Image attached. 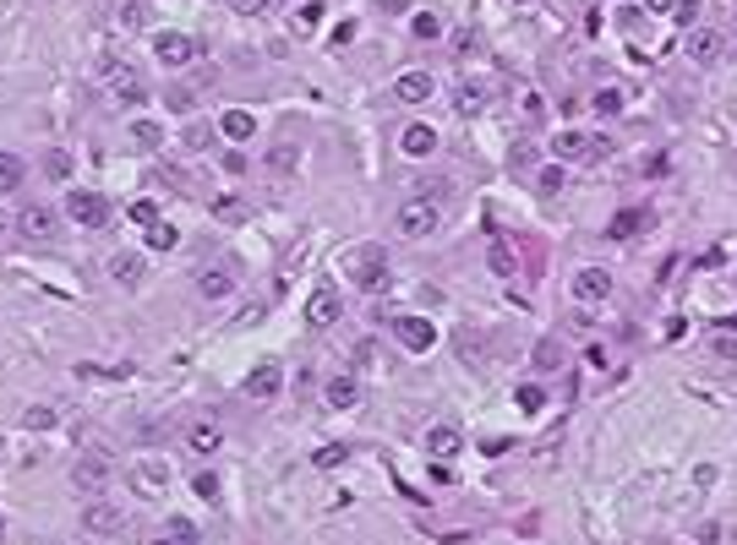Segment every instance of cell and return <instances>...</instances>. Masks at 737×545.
<instances>
[{"mask_svg":"<svg viewBox=\"0 0 737 545\" xmlns=\"http://www.w3.org/2000/svg\"><path fill=\"white\" fill-rule=\"evenodd\" d=\"M306 322H311V327H333V322H339V290L317 284L311 300H306Z\"/></svg>","mask_w":737,"mask_h":545,"instance_id":"cell-11","label":"cell"},{"mask_svg":"<svg viewBox=\"0 0 737 545\" xmlns=\"http://www.w3.org/2000/svg\"><path fill=\"white\" fill-rule=\"evenodd\" d=\"M639 224H645V213H639V208H623V213L612 219V240H628V235H639Z\"/></svg>","mask_w":737,"mask_h":545,"instance_id":"cell-29","label":"cell"},{"mask_svg":"<svg viewBox=\"0 0 737 545\" xmlns=\"http://www.w3.org/2000/svg\"><path fill=\"white\" fill-rule=\"evenodd\" d=\"M120 523H126V513H120V507H110V502H99V497L83 507V529H88V534H115Z\"/></svg>","mask_w":737,"mask_h":545,"instance_id":"cell-13","label":"cell"},{"mask_svg":"<svg viewBox=\"0 0 737 545\" xmlns=\"http://www.w3.org/2000/svg\"><path fill=\"white\" fill-rule=\"evenodd\" d=\"M393 338H399V344H405V350H432L437 344V327L426 322V316H393Z\"/></svg>","mask_w":737,"mask_h":545,"instance_id":"cell-8","label":"cell"},{"mask_svg":"<svg viewBox=\"0 0 737 545\" xmlns=\"http://www.w3.org/2000/svg\"><path fill=\"white\" fill-rule=\"evenodd\" d=\"M131 224H159V208L143 196V202H131Z\"/></svg>","mask_w":737,"mask_h":545,"instance_id":"cell-39","label":"cell"},{"mask_svg":"<svg viewBox=\"0 0 737 545\" xmlns=\"http://www.w3.org/2000/svg\"><path fill=\"white\" fill-rule=\"evenodd\" d=\"M72 480H77V491H88V497H104V486H110V458H104V453H88V458H77Z\"/></svg>","mask_w":737,"mask_h":545,"instance_id":"cell-7","label":"cell"},{"mask_svg":"<svg viewBox=\"0 0 737 545\" xmlns=\"http://www.w3.org/2000/svg\"><path fill=\"white\" fill-rule=\"evenodd\" d=\"M268 169H279V175H285V169H295V143H279L274 153H268Z\"/></svg>","mask_w":737,"mask_h":545,"instance_id":"cell-35","label":"cell"},{"mask_svg":"<svg viewBox=\"0 0 737 545\" xmlns=\"http://www.w3.org/2000/svg\"><path fill=\"white\" fill-rule=\"evenodd\" d=\"M487 262H492V272H497V279H513V272H519V251L508 246V235H503V229H487Z\"/></svg>","mask_w":737,"mask_h":545,"instance_id":"cell-12","label":"cell"},{"mask_svg":"<svg viewBox=\"0 0 737 545\" xmlns=\"http://www.w3.org/2000/svg\"><path fill=\"white\" fill-rule=\"evenodd\" d=\"M345 267H350V284H355V290H366V295L388 290V262H382V251H377V246H372V251H355Z\"/></svg>","mask_w":737,"mask_h":545,"instance_id":"cell-3","label":"cell"},{"mask_svg":"<svg viewBox=\"0 0 737 545\" xmlns=\"http://www.w3.org/2000/svg\"><path fill=\"white\" fill-rule=\"evenodd\" d=\"M175 240H180V235H175V224H164V219H159V224H148V246H154V251H170Z\"/></svg>","mask_w":737,"mask_h":545,"instance_id":"cell-31","label":"cell"},{"mask_svg":"<svg viewBox=\"0 0 737 545\" xmlns=\"http://www.w3.org/2000/svg\"><path fill=\"white\" fill-rule=\"evenodd\" d=\"M219 131L230 136V143H251V136H257V120H251L246 109H224V115H219Z\"/></svg>","mask_w":737,"mask_h":545,"instance_id":"cell-20","label":"cell"},{"mask_svg":"<svg viewBox=\"0 0 737 545\" xmlns=\"http://www.w3.org/2000/svg\"><path fill=\"white\" fill-rule=\"evenodd\" d=\"M399 148H405L410 159H426V153H437V131H432V125H405Z\"/></svg>","mask_w":737,"mask_h":545,"instance_id":"cell-19","label":"cell"},{"mask_svg":"<svg viewBox=\"0 0 737 545\" xmlns=\"http://www.w3.org/2000/svg\"><path fill=\"white\" fill-rule=\"evenodd\" d=\"M131 474H137V486H143V497H159V491H164V480H170V469H164L159 458H143V463L131 469Z\"/></svg>","mask_w":737,"mask_h":545,"instance_id":"cell-21","label":"cell"},{"mask_svg":"<svg viewBox=\"0 0 737 545\" xmlns=\"http://www.w3.org/2000/svg\"><path fill=\"white\" fill-rule=\"evenodd\" d=\"M410 33H416V39H437V33H443V22H437L432 12H416V17H410Z\"/></svg>","mask_w":737,"mask_h":545,"instance_id":"cell-33","label":"cell"},{"mask_svg":"<svg viewBox=\"0 0 737 545\" xmlns=\"http://www.w3.org/2000/svg\"><path fill=\"white\" fill-rule=\"evenodd\" d=\"M143 272H148V262H143V256H131V251H120V256L110 262V279H115L120 290H137V284H143Z\"/></svg>","mask_w":737,"mask_h":545,"instance_id":"cell-16","label":"cell"},{"mask_svg":"<svg viewBox=\"0 0 737 545\" xmlns=\"http://www.w3.org/2000/svg\"><path fill=\"white\" fill-rule=\"evenodd\" d=\"M279 382H285V371H279V360H262V366H257V371L246 376V398H262V403H268V398H274V393H279Z\"/></svg>","mask_w":737,"mask_h":545,"instance_id":"cell-14","label":"cell"},{"mask_svg":"<svg viewBox=\"0 0 737 545\" xmlns=\"http://www.w3.org/2000/svg\"><path fill=\"white\" fill-rule=\"evenodd\" d=\"M535 366H541V371H557V366H563V360H557V344H552V338H547L541 350H535Z\"/></svg>","mask_w":737,"mask_h":545,"instance_id":"cell-40","label":"cell"},{"mask_svg":"<svg viewBox=\"0 0 737 545\" xmlns=\"http://www.w3.org/2000/svg\"><path fill=\"white\" fill-rule=\"evenodd\" d=\"M164 104H170L175 115H186V109H191V93H180V88H170V99H164Z\"/></svg>","mask_w":737,"mask_h":545,"instance_id":"cell-45","label":"cell"},{"mask_svg":"<svg viewBox=\"0 0 737 545\" xmlns=\"http://www.w3.org/2000/svg\"><path fill=\"white\" fill-rule=\"evenodd\" d=\"M339 458H345V447H322V453H317V463H322V469H333Z\"/></svg>","mask_w":737,"mask_h":545,"instance_id":"cell-46","label":"cell"},{"mask_svg":"<svg viewBox=\"0 0 737 545\" xmlns=\"http://www.w3.org/2000/svg\"><path fill=\"white\" fill-rule=\"evenodd\" d=\"M197 497H203V502L219 497V480H214V474H197Z\"/></svg>","mask_w":737,"mask_h":545,"instance_id":"cell-41","label":"cell"},{"mask_svg":"<svg viewBox=\"0 0 737 545\" xmlns=\"http://www.w3.org/2000/svg\"><path fill=\"white\" fill-rule=\"evenodd\" d=\"M443 208H448V180H421V191L410 202H399L393 213V229L405 240H426L437 224H443Z\"/></svg>","mask_w":737,"mask_h":545,"instance_id":"cell-1","label":"cell"},{"mask_svg":"<svg viewBox=\"0 0 737 545\" xmlns=\"http://www.w3.org/2000/svg\"><path fill=\"white\" fill-rule=\"evenodd\" d=\"M154 55H159V65L180 72V65L197 60V39H186V33H159V39H154Z\"/></svg>","mask_w":737,"mask_h":545,"instance_id":"cell-6","label":"cell"},{"mask_svg":"<svg viewBox=\"0 0 737 545\" xmlns=\"http://www.w3.org/2000/svg\"><path fill=\"white\" fill-rule=\"evenodd\" d=\"M421 442H426L432 458H453V453H459V431H453V426H432Z\"/></svg>","mask_w":737,"mask_h":545,"instance_id":"cell-22","label":"cell"},{"mask_svg":"<svg viewBox=\"0 0 737 545\" xmlns=\"http://www.w3.org/2000/svg\"><path fill=\"white\" fill-rule=\"evenodd\" d=\"M99 77L110 82L115 104H143V99H148V82H143L137 72H131V65H120L115 55H104V60H99Z\"/></svg>","mask_w":737,"mask_h":545,"instance_id":"cell-2","label":"cell"},{"mask_svg":"<svg viewBox=\"0 0 737 545\" xmlns=\"http://www.w3.org/2000/svg\"><path fill=\"white\" fill-rule=\"evenodd\" d=\"M230 290H235V279L224 267H203V272H197V295H203V300H224Z\"/></svg>","mask_w":737,"mask_h":545,"instance_id":"cell-18","label":"cell"},{"mask_svg":"<svg viewBox=\"0 0 737 545\" xmlns=\"http://www.w3.org/2000/svg\"><path fill=\"white\" fill-rule=\"evenodd\" d=\"M535 186H541V191H557V186H563V169H557V164L541 169V180H535Z\"/></svg>","mask_w":737,"mask_h":545,"instance_id":"cell-44","label":"cell"},{"mask_svg":"<svg viewBox=\"0 0 737 545\" xmlns=\"http://www.w3.org/2000/svg\"><path fill=\"white\" fill-rule=\"evenodd\" d=\"M0 447H6V437H0Z\"/></svg>","mask_w":737,"mask_h":545,"instance_id":"cell-48","label":"cell"},{"mask_svg":"<svg viewBox=\"0 0 737 545\" xmlns=\"http://www.w3.org/2000/svg\"><path fill=\"white\" fill-rule=\"evenodd\" d=\"M159 545H170V540H159Z\"/></svg>","mask_w":737,"mask_h":545,"instance_id":"cell-49","label":"cell"},{"mask_svg":"<svg viewBox=\"0 0 737 545\" xmlns=\"http://www.w3.org/2000/svg\"><path fill=\"white\" fill-rule=\"evenodd\" d=\"M552 153H557V164H595L601 153H607V143L590 136V131H563L552 143Z\"/></svg>","mask_w":737,"mask_h":545,"instance_id":"cell-4","label":"cell"},{"mask_svg":"<svg viewBox=\"0 0 737 545\" xmlns=\"http://www.w3.org/2000/svg\"><path fill=\"white\" fill-rule=\"evenodd\" d=\"M22 426H28V431H49V426H55V409H49V403H33L28 415H22Z\"/></svg>","mask_w":737,"mask_h":545,"instance_id":"cell-32","label":"cell"},{"mask_svg":"<svg viewBox=\"0 0 737 545\" xmlns=\"http://www.w3.org/2000/svg\"><path fill=\"white\" fill-rule=\"evenodd\" d=\"M44 169H49V180H66V175H72V153H66V148H55V153L44 159Z\"/></svg>","mask_w":737,"mask_h":545,"instance_id":"cell-34","label":"cell"},{"mask_svg":"<svg viewBox=\"0 0 737 545\" xmlns=\"http://www.w3.org/2000/svg\"><path fill=\"white\" fill-rule=\"evenodd\" d=\"M317 22H322V0H301V6L290 12V28H295V33H317Z\"/></svg>","mask_w":737,"mask_h":545,"instance_id":"cell-24","label":"cell"},{"mask_svg":"<svg viewBox=\"0 0 737 545\" xmlns=\"http://www.w3.org/2000/svg\"><path fill=\"white\" fill-rule=\"evenodd\" d=\"M459 109H464V115L487 109V93H481V88H459Z\"/></svg>","mask_w":737,"mask_h":545,"instance_id":"cell-38","label":"cell"},{"mask_svg":"<svg viewBox=\"0 0 737 545\" xmlns=\"http://www.w3.org/2000/svg\"><path fill=\"white\" fill-rule=\"evenodd\" d=\"M689 60L694 65H715L721 60V33L715 28H694L689 33Z\"/></svg>","mask_w":737,"mask_h":545,"instance_id":"cell-15","label":"cell"},{"mask_svg":"<svg viewBox=\"0 0 737 545\" xmlns=\"http://www.w3.org/2000/svg\"><path fill=\"white\" fill-rule=\"evenodd\" d=\"M186 447H191L197 458H214V453L224 447V437H219V426H208V420H197V426L186 431Z\"/></svg>","mask_w":737,"mask_h":545,"instance_id":"cell-17","label":"cell"},{"mask_svg":"<svg viewBox=\"0 0 737 545\" xmlns=\"http://www.w3.org/2000/svg\"><path fill=\"white\" fill-rule=\"evenodd\" d=\"M12 186H22V159L0 153V191H12Z\"/></svg>","mask_w":737,"mask_h":545,"instance_id":"cell-30","label":"cell"},{"mask_svg":"<svg viewBox=\"0 0 737 545\" xmlns=\"http://www.w3.org/2000/svg\"><path fill=\"white\" fill-rule=\"evenodd\" d=\"M170 534H175V545H191V540H197V529H191L186 518H175V523H170Z\"/></svg>","mask_w":737,"mask_h":545,"instance_id":"cell-42","label":"cell"},{"mask_svg":"<svg viewBox=\"0 0 737 545\" xmlns=\"http://www.w3.org/2000/svg\"><path fill=\"white\" fill-rule=\"evenodd\" d=\"M432 93H437L432 72H399V77H393V99H399V104H426Z\"/></svg>","mask_w":737,"mask_h":545,"instance_id":"cell-10","label":"cell"},{"mask_svg":"<svg viewBox=\"0 0 737 545\" xmlns=\"http://www.w3.org/2000/svg\"><path fill=\"white\" fill-rule=\"evenodd\" d=\"M17 224H22V235H49V229H55V213L44 208V202H28Z\"/></svg>","mask_w":737,"mask_h":545,"instance_id":"cell-23","label":"cell"},{"mask_svg":"<svg viewBox=\"0 0 737 545\" xmlns=\"http://www.w3.org/2000/svg\"><path fill=\"white\" fill-rule=\"evenodd\" d=\"M513 403L524 409V415H535V409L547 403V393H541V387H519V393H513Z\"/></svg>","mask_w":737,"mask_h":545,"instance_id":"cell-36","label":"cell"},{"mask_svg":"<svg viewBox=\"0 0 737 545\" xmlns=\"http://www.w3.org/2000/svg\"><path fill=\"white\" fill-rule=\"evenodd\" d=\"M650 12H678V0H645Z\"/></svg>","mask_w":737,"mask_h":545,"instance_id":"cell-47","label":"cell"},{"mask_svg":"<svg viewBox=\"0 0 737 545\" xmlns=\"http://www.w3.org/2000/svg\"><path fill=\"white\" fill-rule=\"evenodd\" d=\"M590 109H595V115H618V109H623V88H595V93H590Z\"/></svg>","mask_w":737,"mask_h":545,"instance_id":"cell-28","label":"cell"},{"mask_svg":"<svg viewBox=\"0 0 737 545\" xmlns=\"http://www.w3.org/2000/svg\"><path fill=\"white\" fill-rule=\"evenodd\" d=\"M607 295H612V272H607V267L574 272V300H579V306H595V300H607Z\"/></svg>","mask_w":737,"mask_h":545,"instance_id":"cell-9","label":"cell"},{"mask_svg":"<svg viewBox=\"0 0 737 545\" xmlns=\"http://www.w3.org/2000/svg\"><path fill=\"white\" fill-rule=\"evenodd\" d=\"M322 398H328V409H350V403H355V382H350V376H333Z\"/></svg>","mask_w":737,"mask_h":545,"instance_id":"cell-26","label":"cell"},{"mask_svg":"<svg viewBox=\"0 0 737 545\" xmlns=\"http://www.w3.org/2000/svg\"><path fill=\"white\" fill-rule=\"evenodd\" d=\"M66 219L83 224V229H104L110 224V202L99 191H72V196H66Z\"/></svg>","mask_w":737,"mask_h":545,"instance_id":"cell-5","label":"cell"},{"mask_svg":"<svg viewBox=\"0 0 737 545\" xmlns=\"http://www.w3.org/2000/svg\"><path fill=\"white\" fill-rule=\"evenodd\" d=\"M224 6H230L235 17H262L268 6H274V0H224Z\"/></svg>","mask_w":737,"mask_h":545,"instance_id":"cell-37","label":"cell"},{"mask_svg":"<svg viewBox=\"0 0 737 545\" xmlns=\"http://www.w3.org/2000/svg\"><path fill=\"white\" fill-rule=\"evenodd\" d=\"M372 6L388 12V17H405V12H410V0H372Z\"/></svg>","mask_w":737,"mask_h":545,"instance_id":"cell-43","label":"cell"},{"mask_svg":"<svg viewBox=\"0 0 737 545\" xmlns=\"http://www.w3.org/2000/svg\"><path fill=\"white\" fill-rule=\"evenodd\" d=\"M208 143H214V125H208V120H191L186 136H180V148H186V153H203Z\"/></svg>","mask_w":737,"mask_h":545,"instance_id":"cell-25","label":"cell"},{"mask_svg":"<svg viewBox=\"0 0 737 545\" xmlns=\"http://www.w3.org/2000/svg\"><path fill=\"white\" fill-rule=\"evenodd\" d=\"M131 143H137V148H148V153H154V148H164V131H159L154 120H131Z\"/></svg>","mask_w":737,"mask_h":545,"instance_id":"cell-27","label":"cell"}]
</instances>
